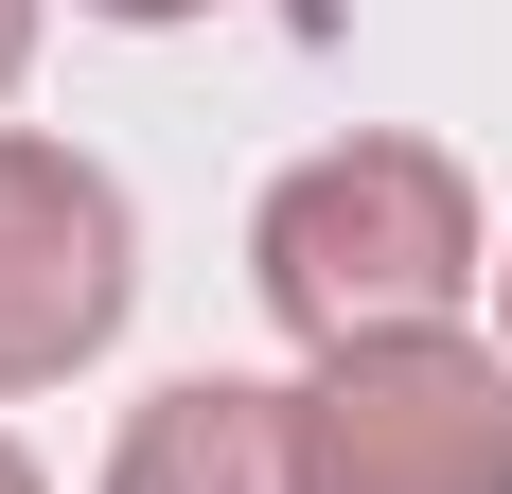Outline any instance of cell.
Listing matches in <instances>:
<instances>
[{
	"mask_svg": "<svg viewBox=\"0 0 512 494\" xmlns=\"http://www.w3.org/2000/svg\"><path fill=\"white\" fill-rule=\"evenodd\" d=\"M0 494H53V477H36V459H18V442H0Z\"/></svg>",
	"mask_w": 512,
	"mask_h": 494,
	"instance_id": "52a82bcc",
	"label": "cell"
},
{
	"mask_svg": "<svg viewBox=\"0 0 512 494\" xmlns=\"http://www.w3.org/2000/svg\"><path fill=\"white\" fill-rule=\"evenodd\" d=\"M301 494H512L495 336H354L301 371Z\"/></svg>",
	"mask_w": 512,
	"mask_h": 494,
	"instance_id": "7a4b0ae2",
	"label": "cell"
},
{
	"mask_svg": "<svg viewBox=\"0 0 512 494\" xmlns=\"http://www.w3.org/2000/svg\"><path fill=\"white\" fill-rule=\"evenodd\" d=\"M18 71H36V0H0V89H18Z\"/></svg>",
	"mask_w": 512,
	"mask_h": 494,
	"instance_id": "5b68a950",
	"label": "cell"
},
{
	"mask_svg": "<svg viewBox=\"0 0 512 494\" xmlns=\"http://www.w3.org/2000/svg\"><path fill=\"white\" fill-rule=\"evenodd\" d=\"M142 300V230H124V177L36 124H0V389H71Z\"/></svg>",
	"mask_w": 512,
	"mask_h": 494,
	"instance_id": "3957f363",
	"label": "cell"
},
{
	"mask_svg": "<svg viewBox=\"0 0 512 494\" xmlns=\"http://www.w3.org/2000/svg\"><path fill=\"white\" fill-rule=\"evenodd\" d=\"M106 494H301V389H248V371H177V389L124 424Z\"/></svg>",
	"mask_w": 512,
	"mask_h": 494,
	"instance_id": "277c9868",
	"label": "cell"
},
{
	"mask_svg": "<svg viewBox=\"0 0 512 494\" xmlns=\"http://www.w3.org/2000/svg\"><path fill=\"white\" fill-rule=\"evenodd\" d=\"M495 300H512V265H495Z\"/></svg>",
	"mask_w": 512,
	"mask_h": 494,
	"instance_id": "ba28073f",
	"label": "cell"
},
{
	"mask_svg": "<svg viewBox=\"0 0 512 494\" xmlns=\"http://www.w3.org/2000/svg\"><path fill=\"white\" fill-rule=\"evenodd\" d=\"M89 18H124V36H142V18H212V0H89Z\"/></svg>",
	"mask_w": 512,
	"mask_h": 494,
	"instance_id": "8992f818",
	"label": "cell"
},
{
	"mask_svg": "<svg viewBox=\"0 0 512 494\" xmlns=\"http://www.w3.org/2000/svg\"><path fill=\"white\" fill-rule=\"evenodd\" d=\"M477 177L442 142H318L301 177H265L248 212V283L265 318L301 353H354V336H460V300H477Z\"/></svg>",
	"mask_w": 512,
	"mask_h": 494,
	"instance_id": "6da1fadb",
	"label": "cell"
}]
</instances>
